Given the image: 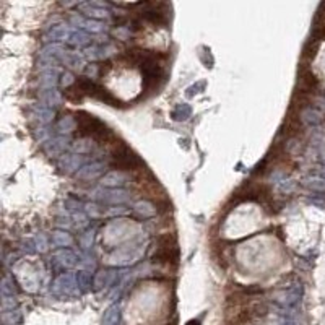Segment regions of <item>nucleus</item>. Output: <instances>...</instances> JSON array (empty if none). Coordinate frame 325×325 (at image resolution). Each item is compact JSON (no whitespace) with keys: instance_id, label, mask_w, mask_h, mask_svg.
Listing matches in <instances>:
<instances>
[{"instance_id":"3","label":"nucleus","mask_w":325,"mask_h":325,"mask_svg":"<svg viewBox=\"0 0 325 325\" xmlns=\"http://www.w3.org/2000/svg\"><path fill=\"white\" fill-rule=\"evenodd\" d=\"M312 41H322L325 39V13H320L315 17V22H314V28H312V36H310Z\"/></svg>"},{"instance_id":"5","label":"nucleus","mask_w":325,"mask_h":325,"mask_svg":"<svg viewBox=\"0 0 325 325\" xmlns=\"http://www.w3.org/2000/svg\"><path fill=\"white\" fill-rule=\"evenodd\" d=\"M317 49H319V43L317 41H312V39H309V43L304 46V49H302V57L304 59H312Z\"/></svg>"},{"instance_id":"2","label":"nucleus","mask_w":325,"mask_h":325,"mask_svg":"<svg viewBox=\"0 0 325 325\" xmlns=\"http://www.w3.org/2000/svg\"><path fill=\"white\" fill-rule=\"evenodd\" d=\"M317 86H319V81H317L315 75L309 68H301V72L298 75V93L312 94L317 89Z\"/></svg>"},{"instance_id":"4","label":"nucleus","mask_w":325,"mask_h":325,"mask_svg":"<svg viewBox=\"0 0 325 325\" xmlns=\"http://www.w3.org/2000/svg\"><path fill=\"white\" fill-rule=\"evenodd\" d=\"M64 94H65V98L72 102H80V101H83V98H85V93H83L81 88L78 85H75V83L72 86L65 88Z\"/></svg>"},{"instance_id":"1","label":"nucleus","mask_w":325,"mask_h":325,"mask_svg":"<svg viewBox=\"0 0 325 325\" xmlns=\"http://www.w3.org/2000/svg\"><path fill=\"white\" fill-rule=\"evenodd\" d=\"M158 249L153 254L155 264H177V247H176V238L172 234H164L158 238Z\"/></svg>"}]
</instances>
